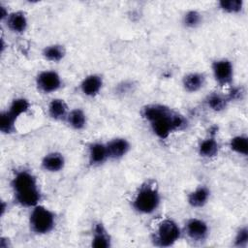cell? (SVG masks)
I'll return each mask as SVG.
<instances>
[{
    "label": "cell",
    "instance_id": "6da1fadb",
    "mask_svg": "<svg viewBox=\"0 0 248 248\" xmlns=\"http://www.w3.org/2000/svg\"><path fill=\"white\" fill-rule=\"evenodd\" d=\"M142 117L149 122L153 133L161 140L186 125L185 118L162 104H149L141 109Z\"/></svg>",
    "mask_w": 248,
    "mask_h": 248
},
{
    "label": "cell",
    "instance_id": "7a4b0ae2",
    "mask_svg": "<svg viewBox=\"0 0 248 248\" xmlns=\"http://www.w3.org/2000/svg\"><path fill=\"white\" fill-rule=\"evenodd\" d=\"M12 188L16 201L24 207H34L41 201V192L35 175L26 170L16 172L12 179Z\"/></svg>",
    "mask_w": 248,
    "mask_h": 248
},
{
    "label": "cell",
    "instance_id": "3957f363",
    "mask_svg": "<svg viewBox=\"0 0 248 248\" xmlns=\"http://www.w3.org/2000/svg\"><path fill=\"white\" fill-rule=\"evenodd\" d=\"M161 196L158 189L149 183L141 186L137 193L134 201V209L140 214H152L160 206Z\"/></svg>",
    "mask_w": 248,
    "mask_h": 248
},
{
    "label": "cell",
    "instance_id": "277c9868",
    "mask_svg": "<svg viewBox=\"0 0 248 248\" xmlns=\"http://www.w3.org/2000/svg\"><path fill=\"white\" fill-rule=\"evenodd\" d=\"M29 225L36 234L49 233L55 227V214L46 206L38 204L30 213Z\"/></svg>",
    "mask_w": 248,
    "mask_h": 248
},
{
    "label": "cell",
    "instance_id": "5b68a950",
    "mask_svg": "<svg viewBox=\"0 0 248 248\" xmlns=\"http://www.w3.org/2000/svg\"><path fill=\"white\" fill-rule=\"evenodd\" d=\"M181 235V231L172 219H164L157 227L153 242L160 247L172 246Z\"/></svg>",
    "mask_w": 248,
    "mask_h": 248
},
{
    "label": "cell",
    "instance_id": "8992f818",
    "mask_svg": "<svg viewBox=\"0 0 248 248\" xmlns=\"http://www.w3.org/2000/svg\"><path fill=\"white\" fill-rule=\"evenodd\" d=\"M212 74L215 81L220 86L230 85L233 79V66L227 58L217 59L211 64Z\"/></svg>",
    "mask_w": 248,
    "mask_h": 248
},
{
    "label": "cell",
    "instance_id": "52a82bcc",
    "mask_svg": "<svg viewBox=\"0 0 248 248\" xmlns=\"http://www.w3.org/2000/svg\"><path fill=\"white\" fill-rule=\"evenodd\" d=\"M36 85L43 93L49 94L57 91L62 86V79L55 71L45 70L36 77Z\"/></svg>",
    "mask_w": 248,
    "mask_h": 248
},
{
    "label": "cell",
    "instance_id": "ba28073f",
    "mask_svg": "<svg viewBox=\"0 0 248 248\" xmlns=\"http://www.w3.org/2000/svg\"><path fill=\"white\" fill-rule=\"evenodd\" d=\"M185 232L187 235L195 241L204 240L208 233L209 228L206 222L199 218H191L186 222Z\"/></svg>",
    "mask_w": 248,
    "mask_h": 248
},
{
    "label": "cell",
    "instance_id": "9c48e42d",
    "mask_svg": "<svg viewBox=\"0 0 248 248\" xmlns=\"http://www.w3.org/2000/svg\"><path fill=\"white\" fill-rule=\"evenodd\" d=\"M80 91L87 97H95L103 87V78L100 75L91 74L85 77L80 82Z\"/></svg>",
    "mask_w": 248,
    "mask_h": 248
},
{
    "label": "cell",
    "instance_id": "30bf717a",
    "mask_svg": "<svg viewBox=\"0 0 248 248\" xmlns=\"http://www.w3.org/2000/svg\"><path fill=\"white\" fill-rule=\"evenodd\" d=\"M106 144L108 153V158L114 160L123 158L131 148L130 142L124 138L112 139Z\"/></svg>",
    "mask_w": 248,
    "mask_h": 248
},
{
    "label": "cell",
    "instance_id": "8fae6325",
    "mask_svg": "<svg viewBox=\"0 0 248 248\" xmlns=\"http://www.w3.org/2000/svg\"><path fill=\"white\" fill-rule=\"evenodd\" d=\"M7 27L14 33L21 34L26 31L28 27V19L24 12L16 11L9 14L6 18Z\"/></svg>",
    "mask_w": 248,
    "mask_h": 248
},
{
    "label": "cell",
    "instance_id": "7c38bea8",
    "mask_svg": "<svg viewBox=\"0 0 248 248\" xmlns=\"http://www.w3.org/2000/svg\"><path fill=\"white\" fill-rule=\"evenodd\" d=\"M108 159L107 144L102 142H94L90 144L88 149V161L92 166L104 164Z\"/></svg>",
    "mask_w": 248,
    "mask_h": 248
},
{
    "label": "cell",
    "instance_id": "4fadbf2b",
    "mask_svg": "<svg viewBox=\"0 0 248 248\" xmlns=\"http://www.w3.org/2000/svg\"><path fill=\"white\" fill-rule=\"evenodd\" d=\"M42 168L48 172H58L65 166V158L59 152L47 153L42 160Z\"/></svg>",
    "mask_w": 248,
    "mask_h": 248
},
{
    "label": "cell",
    "instance_id": "5bb4252c",
    "mask_svg": "<svg viewBox=\"0 0 248 248\" xmlns=\"http://www.w3.org/2000/svg\"><path fill=\"white\" fill-rule=\"evenodd\" d=\"M210 197V191L205 186H199L193 190L187 197V202L194 208L204 206Z\"/></svg>",
    "mask_w": 248,
    "mask_h": 248
},
{
    "label": "cell",
    "instance_id": "9a60e30c",
    "mask_svg": "<svg viewBox=\"0 0 248 248\" xmlns=\"http://www.w3.org/2000/svg\"><path fill=\"white\" fill-rule=\"evenodd\" d=\"M204 82L205 77L202 73H189L182 79L183 88L189 93H195L202 89Z\"/></svg>",
    "mask_w": 248,
    "mask_h": 248
},
{
    "label": "cell",
    "instance_id": "2e32d148",
    "mask_svg": "<svg viewBox=\"0 0 248 248\" xmlns=\"http://www.w3.org/2000/svg\"><path fill=\"white\" fill-rule=\"evenodd\" d=\"M111 245V240L108 232L101 224H95L94 232L91 240V246L95 248H108Z\"/></svg>",
    "mask_w": 248,
    "mask_h": 248
},
{
    "label": "cell",
    "instance_id": "e0dca14e",
    "mask_svg": "<svg viewBox=\"0 0 248 248\" xmlns=\"http://www.w3.org/2000/svg\"><path fill=\"white\" fill-rule=\"evenodd\" d=\"M47 111L49 116L54 120L66 119L69 113L67 104L64 100L59 98H55L50 101V103L48 104Z\"/></svg>",
    "mask_w": 248,
    "mask_h": 248
},
{
    "label": "cell",
    "instance_id": "ac0fdd59",
    "mask_svg": "<svg viewBox=\"0 0 248 248\" xmlns=\"http://www.w3.org/2000/svg\"><path fill=\"white\" fill-rule=\"evenodd\" d=\"M65 54H66V49L64 46L58 45V44L46 46L44 47L42 51V55L45 57V59L50 62L61 61L64 58Z\"/></svg>",
    "mask_w": 248,
    "mask_h": 248
},
{
    "label": "cell",
    "instance_id": "d6986e66",
    "mask_svg": "<svg viewBox=\"0 0 248 248\" xmlns=\"http://www.w3.org/2000/svg\"><path fill=\"white\" fill-rule=\"evenodd\" d=\"M200 156L203 158H213L218 155L219 144L213 138H207L203 140L198 147Z\"/></svg>",
    "mask_w": 248,
    "mask_h": 248
},
{
    "label": "cell",
    "instance_id": "ffe728a7",
    "mask_svg": "<svg viewBox=\"0 0 248 248\" xmlns=\"http://www.w3.org/2000/svg\"><path fill=\"white\" fill-rule=\"evenodd\" d=\"M68 124L75 130H82L86 125V114L81 108H74L69 111L67 118Z\"/></svg>",
    "mask_w": 248,
    "mask_h": 248
},
{
    "label": "cell",
    "instance_id": "44dd1931",
    "mask_svg": "<svg viewBox=\"0 0 248 248\" xmlns=\"http://www.w3.org/2000/svg\"><path fill=\"white\" fill-rule=\"evenodd\" d=\"M30 108V103L25 98H16L12 101L9 108L7 109L9 113L17 119L21 114L27 112Z\"/></svg>",
    "mask_w": 248,
    "mask_h": 248
},
{
    "label": "cell",
    "instance_id": "7402d4cb",
    "mask_svg": "<svg viewBox=\"0 0 248 248\" xmlns=\"http://www.w3.org/2000/svg\"><path fill=\"white\" fill-rule=\"evenodd\" d=\"M229 146L232 151L246 156L248 154V139L246 136L238 135L230 140Z\"/></svg>",
    "mask_w": 248,
    "mask_h": 248
},
{
    "label": "cell",
    "instance_id": "603a6c76",
    "mask_svg": "<svg viewBox=\"0 0 248 248\" xmlns=\"http://www.w3.org/2000/svg\"><path fill=\"white\" fill-rule=\"evenodd\" d=\"M229 99L226 96H222L220 94L217 93H212L210 94L207 99H206V103L209 108H211L214 111H221L224 110L229 103Z\"/></svg>",
    "mask_w": 248,
    "mask_h": 248
},
{
    "label": "cell",
    "instance_id": "cb8c5ba5",
    "mask_svg": "<svg viewBox=\"0 0 248 248\" xmlns=\"http://www.w3.org/2000/svg\"><path fill=\"white\" fill-rule=\"evenodd\" d=\"M16 119L13 117L8 110L2 111L0 114V131L3 134H11L15 131V123Z\"/></svg>",
    "mask_w": 248,
    "mask_h": 248
},
{
    "label": "cell",
    "instance_id": "d4e9b609",
    "mask_svg": "<svg viewBox=\"0 0 248 248\" xmlns=\"http://www.w3.org/2000/svg\"><path fill=\"white\" fill-rule=\"evenodd\" d=\"M202 16L201 13H199L196 10H190L186 12L182 19L184 26L187 28H196L202 23Z\"/></svg>",
    "mask_w": 248,
    "mask_h": 248
},
{
    "label": "cell",
    "instance_id": "484cf974",
    "mask_svg": "<svg viewBox=\"0 0 248 248\" xmlns=\"http://www.w3.org/2000/svg\"><path fill=\"white\" fill-rule=\"evenodd\" d=\"M219 8L228 14H237L243 9L242 0H222L218 3Z\"/></svg>",
    "mask_w": 248,
    "mask_h": 248
},
{
    "label": "cell",
    "instance_id": "4316f807",
    "mask_svg": "<svg viewBox=\"0 0 248 248\" xmlns=\"http://www.w3.org/2000/svg\"><path fill=\"white\" fill-rule=\"evenodd\" d=\"M248 244V229L246 226L238 229L234 236V246L244 248Z\"/></svg>",
    "mask_w": 248,
    "mask_h": 248
},
{
    "label": "cell",
    "instance_id": "83f0119b",
    "mask_svg": "<svg viewBox=\"0 0 248 248\" xmlns=\"http://www.w3.org/2000/svg\"><path fill=\"white\" fill-rule=\"evenodd\" d=\"M9 14L10 13L8 12V9L5 6L1 5L0 6V17H1V20H6V18L9 16Z\"/></svg>",
    "mask_w": 248,
    "mask_h": 248
},
{
    "label": "cell",
    "instance_id": "f1b7e54d",
    "mask_svg": "<svg viewBox=\"0 0 248 248\" xmlns=\"http://www.w3.org/2000/svg\"><path fill=\"white\" fill-rule=\"evenodd\" d=\"M5 210H6V204L4 202H1V215L3 216L4 213H5Z\"/></svg>",
    "mask_w": 248,
    "mask_h": 248
}]
</instances>
